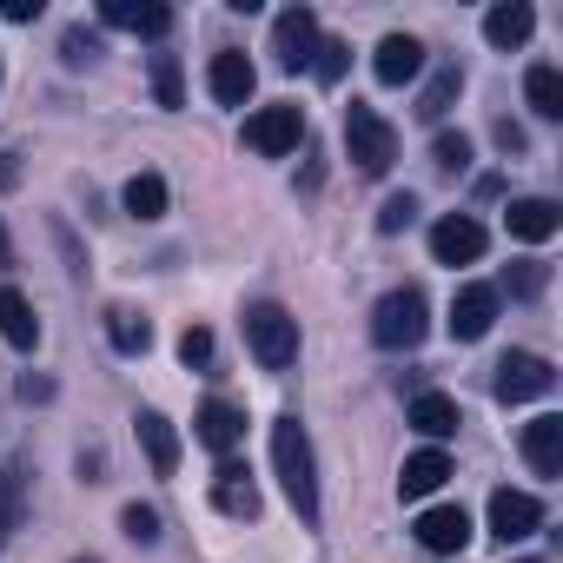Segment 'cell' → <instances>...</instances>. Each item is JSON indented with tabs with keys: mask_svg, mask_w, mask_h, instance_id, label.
<instances>
[{
	"mask_svg": "<svg viewBox=\"0 0 563 563\" xmlns=\"http://www.w3.org/2000/svg\"><path fill=\"white\" fill-rule=\"evenodd\" d=\"M272 471H278V484H286L299 523H319V464H312V438H306V424L292 411L272 418Z\"/></svg>",
	"mask_w": 563,
	"mask_h": 563,
	"instance_id": "cell-1",
	"label": "cell"
},
{
	"mask_svg": "<svg viewBox=\"0 0 563 563\" xmlns=\"http://www.w3.org/2000/svg\"><path fill=\"white\" fill-rule=\"evenodd\" d=\"M424 332H431V299H424V286H391V292L372 306V339H378L385 352H418Z\"/></svg>",
	"mask_w": 563,
	"mask_h": 563,
	"instance_id": "cell-2",
	"label": "cell"
},
{
	"mask_svg": "<svg viewBox=\"0 0 563 563\" xmlns=\"http://www.w3.org/2000/svg\"><path fill=\"white\" fill-rule=\"evenodd\" d=\"M345 153H352V166H358L365 179H385V173L398 166V126H391L378 107L352 100V107H345Z\"/></svg>",
	"mask_w": 563,
	"mask_h": 563,
	"instance_id": "cell-3",
	"label": "cell"
},
{
	"mask_svg": "<svg viewBox=\"0 0 563 563\" xmlns=\"http://www.w3.org/2000/svg\"><path fill=\"white\" fill-rule=\"evenodd\" d=\"M245 345L265 372H292L299 365V319L286 306L258 299V306H245Z\"/></svg>",
	"mask_w": 563,
	"mask_h": 563,
	"instance_id": "cell-4",
	"label": "cell"
},
{
	"mask_svg": "<svg viewBox=\"0 0 563 563\" xmlns=\"http://www.w3.org/2000/svg\"><path fill=\"white\" fill-rule=\"evenodd\" d=\"M299 140H306V107H299V100H272V107L245 113V146L265 153V159L299 153Z\"/></svg>",
	"mask_w": 563,
	"mask_h": 563,
	"instance_id": "cell-5",
	"label": "cell"
},
{
	"mask_svg": "<svg viewBox=\"0 0 563 563\" xmlns=\"http://www.w3.org/2000/svg\"><path fill=\"white\" fill-rule=\"evenodd\" d=\"M550 385H556V372H550V358H537V352H504V358H497V372H490L497 405H530V398H550Z\"/></svg>",
	"mask_w": 563,
	"mask_h": 563,
	"instance_id": "cell-6",
	"label": "cell"
},
{
	"mask_svg": "<svg viewBox=\"0 0 563 563\" xmlns=\"http://www.w3.org/2000/svg\"><path fill=\"white\" fill-rule=\"evenodd\" d=\"M272 54H278L286 74L312 67V54H319V14L312 8H286V14L272 21Z\"/></svg>",
	"mask_w": 563,
	"mask_h": 563,
	"instance_id": "cell-7",
	"label": "cell"
},
{
	"mask_svg": "<svg viewBox=\"0 0 563 563\" xmlns=\"http://www.w3.org/2000/svg\"><path fill=\"white\" fill-rule=\"evenodd\" d=\"M484 245H490V239H484V225H477L471 212H444V219L431 225V258H438V265H477Z\"/></svg>",
	"mask_w": 563,
	"mask_h": 563,
	"instance_id": "cell-8",
	"label": "cell"
},
{
	"mask_svg": "<svg viewBox=\"0 0 563 563\" xmlns=\"http://www.w3.org/2000/svg\"><path fill=\"white\" fill-rule=\"evenodd\" d=\"M543 530V504L530 490H490V537L497 543H517V537H537Z\"/></svg>",
	"mask_w": 563,
	"mask_h": 563,
	"instance_id": "cell-9",
	"label": "cell"
},
{
	"mask_svg": "<svg viewBox=\"0 0 563 563\" xmlns=\"http://www.w3.org/2000/svg\"><path fill=\"white\" fill-rule=\"evenodd\" d=\"M497 306H504V299H497V286H464V292L451 299V319H444V325H451V339H457V345H477V339L497 325Z\"/></svg>",
	"mask_w": 563,
	"mask_h": 563,
	"instance_id": "cell-10",
	"label": "cell"
},
{
	"mask_svg": "<svg viewBox=\"0 0 563 563\" xmlns=\"http://www.w3.org/2000/svg\"><path fill=\"white\" fill-rule=\"evenodd\" d=\"M471 537H477V530H471V510H464V504H431V510H418V543H424V550L457 556Z\"/></svg>",
	"mask_w": 563,
	"mask_h": 563,
	"instance_id": "cell-11",
	"label": "cell"
},
{
	"mask_svg": "<svg viewBox=\"0 0 563 563\" xmlns=\"http://www.w3.org/2000/svg\"><path fill=\"white\" fill-rule=\"evenodd\" d=\"M192 438H199L212 457H232V451H239V438H245V418H239V405H225V398H206V405L192 411Z\"/></svg>",
	"mask_w": 563,
	"mask_h": 563,
	"instance_id": "cell-12",
	"label": "cell"
},
{
	"mask_svg": "<svg viewBox=\"0 0 563 563\" xmlns=\"http://www.w3.org/2000/svg\"><path fill=\"white\" fill-rule=\"evenodd\" d=\"M100 21L126 27L140 41H166L173 34V8H159V0H100Z\"/></svg>",
	"mask_w": 563,
	"mask_h": 563,
	"instance_id": "cell-13",
	"label": "cell"
},
{
	"mask_svg": "<svg viewBox=\"0 0 563 563\" xmlns=\"http://www.w3.org/2000/svg\"><path fill=\"white\" fill-rule=\"evenodd\" d=\"M372 74H378V87L418 80V74H424V41H418V34H385L378 54H372Z\"/></svg>",
	"mask_w": 563,
	"mask_h": 563,
	"instance_id": "cell-14",
	"label": "cell"
},
{
	"mask_svg": "<svg viewBox=\"0 0 563 563\" xmlns=\"http://www.w3.org/2000/svg\"><path fill=\"white\" fill-rule=\"evenodd\" d=\"M206 87H212V100H219V107H245V100H252V87H258V67H252L239 47H225V54H212Z\"/></svg>",
	"mask_w": 563,
	"mask_h": 563,
	"instance_id": "cell-15",
	"label": "cell"
},
{
	"mask_svg": "<svg viewBox=\"0 0 563 563\" xmlns=\"http://www.w3.org/2000/svg\"><path fill=\"white\" fill-rule=\"evenodd\" d=\"M523 457H530L537 477H563V418L556 411H543V418L523 424Z\"/></svg>",
	"mask_w": 563,
	"mask_h": 563,
	"instance_id": "cell-16",
	"label": "cell"
},
{
	"mask_svg": "<svg viewBox=\"0 0 563 563\" xmlns=\"http://www.w3.org/2000/svg\"><path fill=\"white\" fill-rule=\"evenodd\" d=\"M444 477H451V457H444L438 444H424V451L405 457V471H398V497H405V504H424L431 490H444Z\"/></svg>",
	"mask_w": 563,
	"mask_h": 563,
	"instance_id": "cell-17",
	"label": "cell"
},
{
	"mask_svg": "<svg viewBox=\"0 0 563 563\" xmlns=\"http://www.w3.org/2000/svg\"><path fill=\"white\" fill-rule=\"evenodd\" d=\"M212 504H219L225 517H258V484H252V471H245L239 457H219V471H212Z\"/></svg>",
	"mask_w": 563,
	"mask_h": 563,
	"instance_id": "cell-18",
	"label": "cell"
},
{
	"mask_svg": "<svg viewBox=\"0 0 563 563\" xmlns=\"http://www.w3.org/2000/svg\"><path fill=\"white\" fill-rule=\"evenodd\" d=\"M133 424H140V444H146L153 477H173V471H179V431H173V418H166V411H140Z\"/></svg>",
	"mask_w": 563,
	"mask_h": 563,
	"instance_id": "cell-19",
	"label": "cell"
},
{
	"mask_svg": "<svg viewBox=\"0 0 563 563\" xmlns=\"http://www.w3.org/2000/svg\"><path fill=\"white\" fill-rule=\"evenodd\" d=\"M504 225H510V239H523V245H543V239H556V225H563V212H556L550 199H510V212H504Z\"/></svg>",
	"mask_w": 563,
	"mask_h": 563,
	"instance_id": "cell-20",
	"label": "cell"
},
{
	"mask_svg": "<svg viewBox=\"0 0 563 563\" xmlns=\"http://www.w3.org/2000/svg\"><path fill=\"white\" fill-rule=\"evenodd\" d=\"M0 339H8L14 352H34L41 345V319L27 306V292H14V286H0Z\"/></svg>",
	"mask_w": 563,
	"mask_h": 563,
	"instance_id": "cell-21",
	"label": "cell"
},
{
	"mask_svg": "<svg viewBox=\"0 0 563 563\" xmlns=\"http://www.w3.org/2000/svg\"><path fill=\"white\" fill-rule=\"evenodd\" d=\"M530 27H537V14L523 8V0H497V8L484 14V41H490V47H504V54H510V47H523V41H530Z\"/></svg>",
	"mask_w": 563,
	"mask_h": 563,
	"instance_id": "cell-22",
	"label": "cell"
},
{
	"mask_svg": "<svg viewBox=\"0 0 563 563\" xmlns=\"http://www.w3.org/2000/svg\"><path fill=\"white\" fill-rule=\"evenodd\" d=\"M405 418H411V431H424V438H451V431L464 424V411H457V398H444V391H418Z\"/></svg>",
	"mask_w": 563,
	"mask_h": 563,
	"instance_id": "cell-23",
	"label": "cell"
},
{
	"mask_svg": "<svg viewBox=\"0 0 563 563\" xmlns=\"http://www.w3.org/2000/svg\"><path fill=\"white\" fill-rule=\"evenodd\" d=\"M523 100L537 120H563V74L556 67H530L523 74Z\"/></svg>",
	"mask_w": 563,
	"mask_h": 563,
	"instance_id": "cell-24",
	"label": "cell"
},
{
	"mask_svg": "<svg viewBox=\"0 0 563 563\" xmlns=\"http://www.w3.org/2000/svg\"><path fill=\"white\" fill-rule=\"evenodd\" d=\"M107 339H113V352H126V358L153 352V325H146L140 312H126V306H113V312H107Z\"/></svg>",
	"mask_w": 563,
	"mask_h": 563,
	"instance_id": "cell-25",
	"label": "cell"
},
{
	"mask_svg": "<svg viewBox=\"0 0 563 563\" xmlns=\"http://www.w3.org/2000/svg\"><path fill=\"white\" fill-rule=\"evenodd\" d=\"M457 93H464V74H457V67H438V74H431V87L418 93V120H431V126H438V120L451 113V100H457Z\"/></svg>",
	"mask_w": 563,
	"mask_h": 563,
	"instance_id": "cell-26",
	"label": "cell"
},
{
	"mask_svg": "<svg viewBox=\"0 0 563 563\" xmlns=\"http://www.w3.org/2000/svg\"><path fill=\"white\" fill-rule=\"evenodd\" d=\"M120 206H126L133 219H159V212H166V179H159V173H133L126 192H120Z\"/></svg>",
	"mask_w": 563,
	"mask_h": 563,
	"instance_id": "cell-27",
	"label": "cell"
},
{
	"mask_svg": "<svg viewBox=\"0 0 563 563\" xmlns=\"http://www.w3.org/2000/svg\"><path fill=\"white\" fill-rule=\"evenodd\" d=\"M153 100H159L166 113H179V107H186V74H179V54H153Z\"/></svg>",
	"mask_w": 563,
	"mask_h": 563,
	"instance_id": "cell-28",
	"label": "cell"
},
{
	"mask_svg": "<svg viewBox=\"0 0 563 563\" xmlns=\"http://www.w3.org/2000/svg\"><path fill=\"white\" fill-rule=\"evenodd\" d=\"M543 286H550V265H543V258H510V272H504V292H510V299H537ZM504 292H497V299H504Z\"/></svg>",
	"mask_w": 563,
	"mask_h": 563,
	"instance_id": "cell-29",
	"label": "cell"
},
{
	"mask_svg": "<svg viewBox=\"0 0 563 563\" xmlns=\"http://www.w3.org/2000/svg\"><path fill=\"white\" fill-rule=\"evenodd\" d=\"M27 523V490H21V471H0V537Z\"/></svg>",
	"mask_w": 563,
	"mask_h": 563,
	"instance_id": "cell-30",
	"label": "cell"
},
{
	"mask_svg": "<svg viewBox=\"0 0 563 563\" xmlns=\"http://www.w3.org/2000/svg\"><path fill=\"white\" fill-rule=\"evenodd\" d=\"M345 67H352V47H345V41H319V54H312V74H319L325 87H339V80H345Z\"/></svg>",
	"mask_w": 563,
	"mask_h": 563,
	"instance_id": "cell-31",
	"label": "cell"
},
{
	"mask_svg": "<svg viewBox=\"0 0 563 563\" xmlns=\"http://www.w3.org/2000/svg\"><path fill=\"white\" fill-rule=\"evenodd\" d=\"M120 530H126L133 543H159V510H153V504H126V510H120Z\"/></svg>",
	"mask_w": 563,
	"mask_h": 563,
	"instance_id": "cell-32",
	"label": "cell"
},
{
	"mask_svg": "<svg viewBox=\"0 0 563 563\" xmlns=\"http://www.w3.org/2000/svg\"><path fill=\"white\" fill-rule=\"evenodd\" d=\"M60 60H67V67H87V60H100V34H87V27H67V34H60Z\"/></svg>",
	"mask_w": 563,
	"mask_h": 563,
	"instance_id": "cell-33",
	"label": "cell"
},
{
	"mask_svg": "<svg viewBox=\"0 0 563 563\" xmlns=\"http://www.w3.org/2000/svg\"><path fill=\"white\" fill-rule=\"evenodd\" d=\"M431 159H438L444 173H464V166H471V140H464V133H438V140H431Z\"/></svg>",
	"mask_w": 563,
	"mask_h": 563,
	"instance_id": "cell-34",
	"label": "cell"
},
{
	"mask_svg": "<svg viewBox=\"0 0 563 563\" xmlns=\"http://www.w3.org/2000/svg\"><path fill=\"white\" fill-rule=\"evenodd\" d=\"M411 219H418V199H411V192H391V199L378 206V232H385V239H391V232H405Z\"/></svg>",
	"mask_w": 563,
	"mask_h": 563,
	"instance_id": "cell-35",
	"label": "cell"
},
{
	"mask_svg": "<svg viewBox=\"0 0 563 563\" xmlns=\"http://www.w3.org/2000/svg\"><path fill=\"white\" fill-rule=\"evenodd\" d=\"M179 365H192V372L212 365V332H206V325H186V332H179Z\"/></svg>",
	"mask_w": 563,
	"mask_h": 563,
	"instance_id": "cell-36",
	"label": "cell"
},
{
	"mask_svg": "<svg viewBox=\"0 0 563 563\" xmlns=\"http://www.w3.org/2000/svg\"><path fill=\"white\" fill-rule=\"evenodd\" d=\"M0 21H14V27L41 21V0H8V8H0Z\"/></svg>",
	"mask_w": 563,
	"mask_h": 563,
	"instance_id": "cell-37",
	"label": "cell"
},
{
	"mask_svg": "<svg viewBox=\"0 0 563 563\" xmlns=\"http://www.w3.org/2000/svg\"><path fill=\"white\" fill-rule=\"evenodd\" d=\"M490 140H497L504 153H523V126H517V120H497V126H490Z\"/></svg>",
	"mask_w": 563,
	"mask_h": 563,
	"instance_id": "cell-38",
	"label": "cell"
},
{
	"mask_svg": "<svg viewBox=\"0 0 563 563\" xmlns=\"http://www.w3.org/2000/svg\"><path fill=\"white\" fill-rule=\"evenodd\" d=\"M21 398H27V405H34V398H54V385H47V378H21Z\"/></svg>",
	"mask_w": 563,
	"mask_h": 563,
	"instance_id": "cell-39",
	"label": "cell"
},
{
	"mask_svg": "<svg viewBox=\"0 0 563 563\" xmlns=\"http://www.w3.org/2000/svg\"><path fill=\"white\" fill-rule=\"evenodd\" d=\"M14 186H21V166H14L8 153H0V192H14Z\"/></svg>",
	"mask_w": 563,
	"mask_h": 563,
	"instance_id": "cell-40",
	"label": "cell"
},
{
	"mask_svg": "<svg viewBox=\"0 0 563 563\" xmlns=\"http://www.w3.org/2000/svg\"><path fill=\"white\" fill-rule=\"evenodd\" d=\"M517 563H537V556H517Z\"/></svg>",
	"mask_w": 563,
	"mask_h": 563,
	"instance_id": "cell-41",
	"label": "cell"
},
{
	"mask_svg": "<svg viewBox=\"0 0 563 563\" xmlns=\"http://www.w3.org/2000/svg\"><path fill=\"white\" fill-rule=\"evenodd\" d=\"M80 563H93V556H80Z\"/></svg>",
	"mask_w": 563,
	"mask_h": 563,
	"instance_id": "cell-42",
	"label": "cell"
}]
</instances>
